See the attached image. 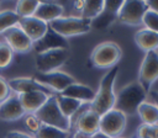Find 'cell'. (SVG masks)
<instances>
[{
  "label": "cell",
  "instance_id": "1",
  "mask_svg": "<svg viewBox=\"0 0 158 138\" xmlns=\"http://www.w3.org/2000/svg\"><path fill=\"white\" fill-rule=\"evenodd\" d=\"M118 74V67L111 68L106 74L101 78L98 91L95 92V97L93 102L89 105V108L96 112L99 116H102L107 111L115 107L116 94H115V80Z\"/></svg>",
  "mask_w": 158,
  "mask_h": 138
},
{
  "label": "cell",
  "instance_id": "2",
  "mask_svg": "<svg viewBox=\"0 0 158 138\" xmlns=\"http://www.w3.org/2000/svg\"><path fill=\"white\" fill-rule=\"evenodd\" d=\"M146 97L147 92L141 86V84L138 81H132L118 91L114 108L121 111L126 116H132L137 113L139 105L146 101Z\"/></svg>",
  "mask_w": 158,
  "mask_h": 138
},
{
  "label": "cell",
  "instance_id": "3",
  "mask_svg": "<svg viewBox=\"0 0 158 138\" xmlns=\"http://www.w3.org/2000/svg\"><path fill=\"white\" fill-rule=\"evenodd\" d=\"M122 57L121 47L111 41L101 42L94 47L90 54V62L95 68L111 69L116 67Z\"/></svg>",
  "mask_w": 158,
  "mask_h": 138
},
{
  "label": "cell",
  "instance_id": "4",
  "mask_svg": "<svg viewBox=\"0 0 158 138\" xmlns=\"http://www.w3.org/2000/svg\"><path fill=\"white\" fill-rule=\"evenodd\" d=\"M48 26L59 36L64 38L88 33L93 28V21L80 16L59 17L48 23Z\"/></svg>",
  "mask_w": 158,
  "mask_h": 138
},
{
  "label": "cell",
  "instance_id": "5",
  "mask_svg": "<svg viewBox=\"0 0 158 138\" xmlns=\"http://www.w3.org/2000/svg\"><path fill=\"white\" fill-rule=\"evenodd\" d=\"M35 115L43 124H48V126H52V127H56V128H59L67 132H69L72 127V121L62 113L57 104L56 95H51L47 99V101L43 104V106Z\"/></svg>",
  "mask_w": 158,
  "mask_h": 138
},
{
  "label": "cell",
  "instance_id": "6",
  "mask_svg": "<svg viewBox=\"0 0 158 138\" xmlns=\"http://www.w3.org/2000/svg\"><path fill=\"white\" fill-rule=\"evenodd\" d=\"M69 58V49L57 48L37 53L35 57V67L37 73H51L58 70Z\"/></svg>",
  "mask_w": 158,
  "mask_h": 138
},
{
  "label": "cell",
  "instance_id": "7",
  "mask_svg": "<svg viewBox=\"0 0 158 138\" xmlns=\"http://www.w3.org/2000/svg\"><path fill=\"white\" fill-rule=\"evenodd\" d=\"M158 80V52L149 51L144 53L143 60L138 70V83L148 94L152 85Z\"/></svg>",
  "mask_w": 158,
  "mask_h": 138
},
{
  "label": "cell",
  "instance_id": "8",
  "mask_svg": "<svg viewBox=\"0 0 158 138\" xmlns=\"http://www.w3.org/2000/svg\"><path fill=\"white\" fill-rule=\"evenodd\" d=\"M148 10L147 2L141 0L122 1V5L117 14V20L121 23L128 26H138L143 21V16Z\"/></svg>",
  "mask_w": 158,
  "mask_h": 138
},
{
  "label": "cell",
  "instance_id": "9",
  "mask_svg": "<svg viewBox=\"0 0 158 138\" xmlns=\"http://www.w3.org/2000/svg\"><path fill=\"white\" fill-rule=\"evenodd\" d=\"M127 123V116L121 111L112 108L100 116L99 131L109 136L110 138H118L123 133Z\"/></svg>",
  "mask_w": 158,
  "mask_h": 138
},
{
  "label": "cell",
  "instance_id": "10",
  "mask_svg": "<svg viewBox=\"0 0 158 138\" xmlns=\"http://www.w3.org/2000/svg\"><path fill=\"white\" fill-rule=\"evenodd\" d=\"M33 79L38 84H41L42 86L47 87L49 91H53L56 94H60L69 85L75 83V79L72 75L60 70H56L51 73H36L33 75Z\"/></svg>",
  "mask_w": 158,
  "mask_h": 138
},
{
  "label": "cell",
  "instance_id": "11",
  "mask_svg": "<svg viewBox=\"0 0 158 138\" xmlns=\"http://www.w3.org/2000/svg\"><path fill=\"white\" fill-rule=\"evenodd\" d=\"M2 37L5 39L4 42L9 44V47L16 53H27L32 49L33 42L28 38V36L22 31L19 25L6 30L2 33Z\"/></svg>",
  "mask_w": 158,
  "mask_h": 138
},
{
  "label": "cell",
  "instance_id": "12",
  "mask_svg": "<svg viewBox=\"0 0 158 138\" xmlns=\"http://www.w3.org/2000/svg\"><path fill=\"white\" fill-rule=\"evenodd\" d=\"M74 128L77 132H81L89 137H91L94 133L99 132L100 128V116L91 111L90 108L84 110L79 113V116L74 120Z\"/></svg>",
  "mask_w": 158,
  "mask_h": 138
},
{
  "label": "cell",
  "instance_id": "13",
  "mask_svg": "<svg viewBox=\"0 0 158 138\" xmlns=\"http://www.w3.org/2000/svg\"><path fill=\"white\" fill-rule=\"evenodd\" d=\"M32 48L36 51V54L48 51V49H57V48L69 49V42L67 41V38L59 36L48 26V30L44 33V36L41 39H38L37 42H35Z\"/></svg>",
  "mask_w": 158,
  "mask_h": 138
},
{
  "label": "cell",
  "instance_id": "14",
  "mask_svg": "<svg viewBox=\"0 0 158 138\" xmlns=\"http://www.w3.org/2000/svg\"><path fill=\"white\" fill-rule=\"evenodd\" d=\"M26 111L23 110L17 95H10L5 101L0 104V120L6 122H14L25 116Z\"/></svg>",
  "mask_w": 158,
  "mask_h": 138
},
{
  "label": "cell",
  "instance_id": "15",
  "mask_svg": "<svg viewBox=\"0 0 158 138\" xmlns=\"http://www.w3.org/2000/svg\"><path fill=\"white\" fill-rule=\"evenodd\" d=\"M19 26L22 28V31L28 36V38L33 43L37 42L38 39H41L48 30V23L43 22L42 20H40L35 16L20 18Z\"/></svg>",
  "mask_w": 158,
  "mask_h": 138
},
{
  "label": "cell",
  "instance_id": "16",
  "mask_svg": "<svg viewBox=\"0 0 158 138\" xmlns=\"http://www.w3.org/2000/svg\"><path fill=\"white\" fill-rule=\"evenodd\" d=\"M10 90H12L14 92H16L17 95L20 94H26V92H31V91H43L47 92L49 95H53L47 87L42 86L41 84H38L33 78L30 76H17V78H12L10 80H7Z\"/></svg>",
  "mask_w": 158,
  "mask_h": 138
},
{
  "label": "cell",
  "instance_id": "17",
  "mask_svg": "<svg viewBox=\"0 0 158 138\" xmlns=\"http://www.w3.org/2000/svg\"><path fill=\"white\" fill-rule=\"evenodd\" d=\"M122 5V1H105V7L102 12L93 21V27L98 30H105L111 23L117 20L118 10Z\"/></svg>",
  "mask_w": 158,
  "mask_h": 138
},
{
  "label": "cell",
  "instance_id": "18",
  "mask_svg": "<svg viewBox=\"0 0 158 138\" xmlns=\"http://www.w3.org/2000/svg\"><path fill=\"white\" fill-rule=\"evenodd\" d=\"M49 96H51L49 94L43 91H31V92L17 95L23 110L27 113H36L43 106V104L47 101Z\"/></svg>",
  "mask_w": 158,
  "mask_h": 138
},
{
  "label": "cell",
  "instance_id": "19",
  "mask_svg": "<svg viewBox=\"0 0 158 138\" xmlns=\"http://www.w3.org/2000/svg\"><path fill=\"white\" fill-rule=\"evenodd\" d=\"M60 95L74 99V100H78V101H81L83 104H89L90 105L93 102L94 97H95V91L90 86L75 81L72 85H69L65 90H63L60 92Z\"/></svg>",
  "mask_w": 158,
  "mask_h": 138
},
{
  "label": "cell",
  "instance_id": "20",
  "mask_svg": "<svg viewBox=\"0 0 158 138\" xmlns=\"http://www.w3.org/2000/svg\"><path fill=\"white\" fill-rule=\"evenodd\" d=\"M64 12V9L60 4L57 2H48V1H42L40 2L36 12H35V17L42 20L46 23H49L59 17H62Z\"/></svg>",
  "mask_w": 158,
  "mask_h": 138
},
{
  "label": "cell",
  "instance_id": "21",
  "mask_svg": "<svg viewBox=\"0 0 158 138\" xmlns=\"http://www.w3.org/2000/svg\"><path fill=\"white\" fill-rule=\"evenodd\" d=\"M135 43L137 47L144 52L158 49V33L148 28H141L135 33Z\"/></svg>",
  "mask_w": 158,
  "mask_h": 138
},
{
  "label": "cell",
  "instance_id": "22",
  "mask_svg": "<svg viewBox=\"0 0 158 138\" xmlns=\"http://www.w3.org/2000/svg\"><path fill=\"white\" fill-rule=\"evenodd\" d=\"M56 99H57V104L62 111V113L68 117L70 121H72V117L83 106V102L81 101H78V100H74V99H70V97H67V96H63L60 94H57L56 95Z\"/></svg>",
  "mask_w": 158,
  "mask_h": 138
},
{
  "label": "cell",
  "instance_id": "23",
  "mask_svg": "<svg viewBox=\"0 0 158 138\" xmlns=\"http://www.w3.org/2000/svg\"><path fill=\"white\" fill-rule=\"evenodd\" d=\"M137 113L142 120V123L158 124V107L153 102H142L137 110Z\"/></svg>",
  "mask_w": 158,
  "mask_h": 138
},
{
  "label": "cell",
  "instance_id": "24",
  "mask_svg": "<svg viewBox=\"0 0 158 138\" xmlns=\"http://www.w3.org/2000/svg\"><path fill=\"white\" fill-rule=\"evenodd\" d=\"M104 7H105V1H102V0H99V1H86L85 0L80 17L94 21L102 12Z\"/></svg>",
  "mask_w": 158,
  "mask_h": 138
},
{
  "label": "cell",
  "instance_id": "25",
  "mask_svg": "<svg viewBox=\"0 0 158 138\" xmlns=\"http://www.w3.org/2000/svg\"><path fill=\"white\" fill-rule=\"evenodd\" d=\"M35 138H68L69 132L62 131L59 128L48 126V124H42L41 128L36 134H33Z\"/></svg>",
  "mask_w": 158,
  "mask_h": 138
},
{
  "label": "cell",
  "instance_id": "26",
  "mask_svg": "<svg viewBox=\"0 0 158 138\" xmlns=\"http://www.w3.org/2000/svg\"><path fill=\"white\" fill-rule=\"evenodd\" d=\"M40 5V1H17L16 7H15V12L20 18H25V17H31L35 15L37 7Z\"/></svg>",
  "mask_w": 158,
  "mask_h": 138
},
{
  "label": "cell",
  "instance_id": "27",
  "mask_svg": "<svg viewBox=\"0 0 158 138\" xmlns=\"http://www.w3.org/2000/svg\"><path fill=\"white\" fill-rule=\"evenodd\" d=\"M20 17L16 15L15 11L4 10L0 12V34H2L6 30L19 25Z\"/></svg>",
  "mask_w": 158,
  "mask_h": 138
},
{
  "label": "cell",
  "instance_id": "28",
  "mask_svg": "<svg viewBox=\"0 0 158 138\" xmlns=\"http://www.w3.org/2000/svg\"><path fill=\"white\" fill-rule=\"evenodd\" d=\"M137 138H158V124H139L137 128Z\"/></svg>",
  "mask_w": 158,
  "mask_h": 138
},
{
  "label": "cell",
  "instance_id": "29",
  "mask_svg": "<svg viewBox=\"0 0 158 138\" xmlns=\"http://www.w3.org/2000/svg\"><path fill=\"white\" fill-rule=\"evenodd\" d=\"M142 23H143L144 28H148V30L158 33V14L157 12L148 9L143 16Z\"/></svg>",
  "mask_w": 158,
  "mask_h": 138
},
{
  "label": "cell",
  "instance_id": "30",
  "mask_svg": "<svg viewBox=\"0 0 158 138\" xmlns=\"http://www.w3.org/2000/svg\"><path fill=\"white\" fill-rule=\"evenodd\" d=\"M14 57V51L5 42H0V68H6Z\"/></svg>",
  "mask_w": 158,
  "mask_h": 138
},
{
  "label": "cell",
  "instance_id": "31",
  "mask_svg": "<svg viewBox=\"0 0 158 138\" xmlns=\"http://www.w3.org/2000/svg\"><path fill=\"white\" fill-rule=\"evenodd\" d=\"M23 124H25V127H26L31 133L36 134L43 123L37 118V116H36L35 113H27V115L23 117Z\"/></svg>",
  "mask_w": 158,
  "mask_h": 138
},
{
  "label": "cell",
  "instance_id": "32",
  "mask_svg": "<svg viewBox=\"0 0 158 138\" xmlns=\"http://www.w3.org/2000/svg\"><path fill=\"white\" fill-rule=\"evenodd\" d=\"M10 91L11 90H10V86H9L7 80L2 75H0V104L2 101H5L10 96Z\"/></svg>",
  "mask_w": 158,
  "mask_h": 138
},
{
  "label": "cell",
  "instance_id": "33",
  "mask_svg": "<svg viewBox=\"0 0 158 138\" xmlns=\"http://www.w3.org/2000/svg\"><path fill=\"white\" fill-rule=\"evenodd\" d=\"M5 138H35V137L20 131H9L5 134Z\"/></svg>",
  "mask_w": 158,
  "mask_h": 138
},
{
  "label": "cell",
  "instance_id": "34",
  "mask_svg": "<svg viewBox=\"0 0 158 138\" xmlns=\"http://www.w3.org/2000/svg\"><path fill=\"white\" fill-rule=\"evenodd\" d=\"M146 2H147V6H148L149 10L158 14V0H148Z\"/></svg>",
  "mask_w": 158,
  "mask_h": 138
},
{
  "label": "cell",
  "instance_id": "35",
  "mask_svg": "<svg viewBox=\"0 0 158 138\" xmlns=\"http://www.w3.org/2000/svg\"><path fill=\"white\" fill-rule=\"evenodd\" d=\"M84 2H85V0H79V1H74V6H73V7H74V10L81 14V10H83V7H84Z\"/></svg>",
  "mask_w": 158,
  "mask_h": 138
},
{
  "label": "cell",
  "instance_id": "36",
  "mask_svg": "<svg viewBox=\"0 0 158 138\" xmlns=\"http://www.w3.org/2000/svg\"><path fill=\"white\" fill-rule=\"evenodd\" d=\"M148 94L151 95V97H152V100H153V104L158 107V91H156V90H151Z\"/></svg>",
  "mask_w": 158,
  "mask_h": 138
},
{
  "label": "cell",
  "instance_id": "37",
  "mask_svg": "<svg viewBox=\"0 0 158 138\" xmlns=\"http://www.w3.org/2000/svg\"><path fill=\"white\" fill-rule=\"evenodd\" d=\"M90 138H110V137H109V136H106L105 133H102V132H100V131H99V132L94 133Z\"/></svg>",
  "mask_w": 158,
  "mask_h": 138
},
{
  "label": "cell",
  "instance_id": "38",
  "mask_svg": "<svg viewBox=\"0 0 158 138\" xmlns=\"http://www.w3.org/2000/svg\"><path fill=\"white\" fill-rule=\"evenodd\" d=\"M73 138H90V137L86 136V134H84V133H81V132H75V134H74Z\"/></svg>",
  "mask_w": 158,
  "mask_h": 138
},
{
  "label": "cell",
  "instance_id": "39",
  "mask_svg": "<svg viewBox=\"0 0 158 138\" xmlns=\"http://www.w3.org/2000/svg\"><path fill=\"white\" fill-rule=\"evenodd\" d=\"M118 138H122V137H118Z\"/></svg>",
  "mask_w": 158,
  "mask_h": 138
},
{
  "label": "cell",
  "instance_id": "40",
  "mask_svg": "<svg viewBox=\"0 0 158 138\" xmlns=\"http://www.w3.org/2000/svg\"><path fill=\"white\" fill-rule=\"evenodd\" d=\"M157 52H158V49H157Z\"/></svg>",
  "mask_w": 158,
  "mask_h": 138
}]
</instances>
